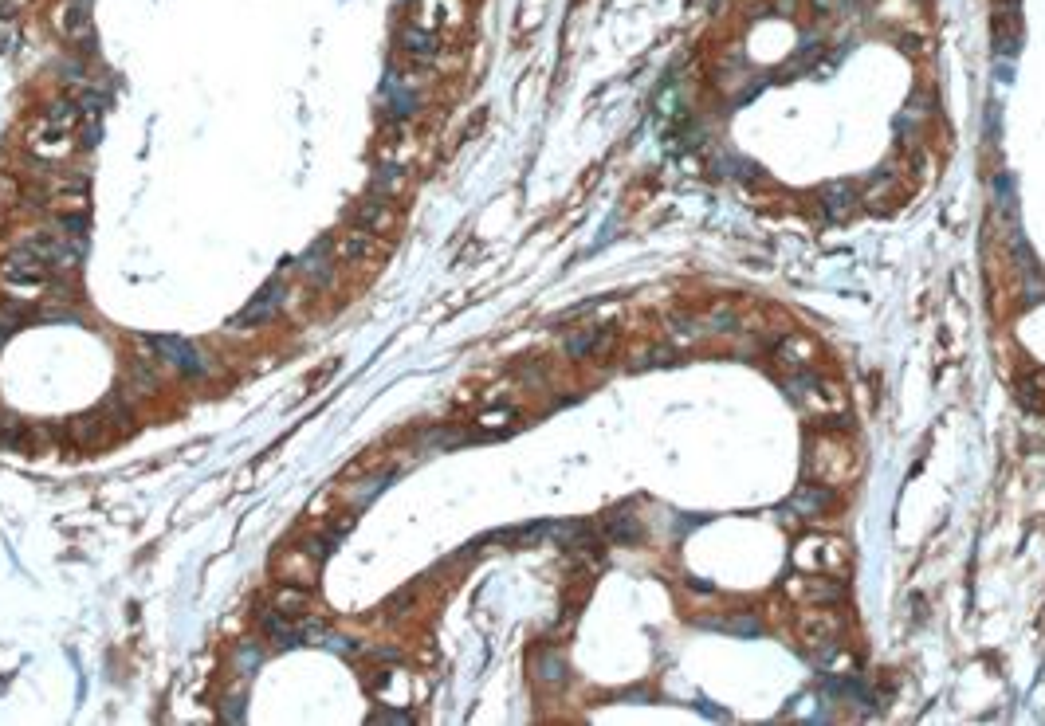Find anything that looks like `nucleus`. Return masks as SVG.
I'll list each match as a JSON object with an SVG mask.
<instances>
[{"label": "nucleus", "mask_w": 1045, "mask_h": 726, "mask_svg": "<svg viewBox=\"0 0 1045 726\" xmlns=\"http://www.w3.org/2000/svg\"><path fill=\"white\" fill-rule=\"evenodd\" d=\"M810 475L818 479V487H841L857 475V452L853 444H845L841 436H822L810 452Z\"/></svg>", "instance_id": "obj_1"}, {"label": "nucleus", "mask_w": 1045, "mask_h": 726, "mask_svg": "<svg viewBox=\"0 0 1045 726\" xmlns=\"http://www.w3.org/2000/svg\"><path fill=\"white\" fill-rule=\"evenodd\" d=\"M794 566L814 577H841L849 570V550L841 542H825V538H806L794 550Z\"/></svg>", "instance_id": "obj_2"}, {"label": "nucleus", "mask_w": 1045, "mask_h": 726, "mask_svg": "<svg viewBox=\"0 0 1045 726\" xmlns=\"http://www.w3.org/2000/svg\"><path fill=\"white\" fill-rule=\"evenodd\" d=\"M790 397L802 405V413H810V416H837V413H845V393H841L837 385L822 381V377H814V373H806V377H794V385H790Z\"/></svg>", "instance_id": "obj_3"}, {"label": "nucleus", "mask_w": 1045, "mask_h": 726, "mask_svg": "<svg viewBox=\"0 0 1045 726\" xmlns=\"http://www.w3.org/2000/svg\"><path fill=\"white\" fill-rule=\"evenodd\" d=\"M279 303H283V283L275 279V283H268V287L256 295V303H252V307H244V311L232 318V326H236V330H244V326H256V322L272 318V314L279 311Z\"/></svg>", "instance_id": "obj_4"}, {"label": "nucleus", "mask_w": 1045, "mask_h": 726, "mask_svg": "<svg viewBox=\"0 0 1045 726\" xmlns=\"http://www.w3.org/2000/svg\"><path fill=\"white\" fill-rule=\"evenodd\" d=\"M158 354H165V362L177 365V369H185V373H201L205 365L197 358V350L189 346V342H181V338H146Z\"/></svg>", "instance_id": "obj_5"}]
</instances>
